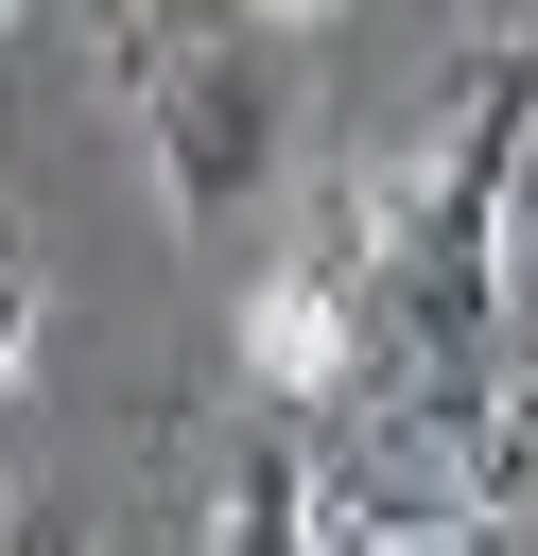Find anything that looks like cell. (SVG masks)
Listing matches in <instances>:
<instances>
[{"label": "cell", "instance_id": "cell-1", "mask_svg": "<svg viewBox=\"0 0 538 556\" xmlns=\"http://www.w3.org/2000/svg\"><path fill=\"white\" fill-rule=\"evenodd\" d=\"M139 104H156V191H174V208H226V191L260 174V87H243V70L174 52V70H139Z\"/></svg>", "mask_w": 538, "mask_h": 556}, {"label": "cell", "instance_id": "cell-2", "mask_svg": "<svg viewBox=\"0 0 538 556\" xmlns=\"http://www.w3.org/2000/svg\"><path fill=\"white\" fill-rule=\"evenodd\" d=\"M347 313H364L347 278H312V261H278V278L243 295V365H260L278 400H330V382H347Z\"/></svg>", "mask_w": 538, "mask_h": 556}, {"label": "cell", "instance_id": "cell-3", "mask_svg": "<svg viewBox=\"0 0 538 556\" xmlns=\"http://www.w3.org/2000/svg\"><path fill=\"white\" fill-rule=\"evenodd\" d=\"M364 556H503V521H486V504H399Z\"/></svg>", "mask_w": 538, "mask_h": 556}, {"label": "cell", "instance_id": "cell-4", "mask_svg": "<svg viewBox=\"0 0 538 556\" xmlns=\"http://www.w3.org/2000/svg\"><path fill=\"white\" fill-rule=\"evenodd\" d=\"M503 243H538V139H521V174H503Z\"/></svg>", "mask_w": 538, "mask_h": 556}, {"label": "cell", "instance_id": "cell-5", "mask_svg": "<svg viewBox=\"0 0 538 556\" xmlns=\"http://www.w3.org/2000/svg\"><path fill=\"white\" fill-rule=\"evenodd\" d=\"M243 17H330V0H243Z\"/></svg>", "mask_w": 538, "mask_h": 556}]
</instances>
